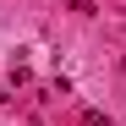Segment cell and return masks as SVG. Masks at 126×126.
Returning <instances> with one entry per match:
<instances>
[{"label": "cell", "instance_id": "1", "mask_svg": "<svg viewBox=\"0 0 126 126\" xmlns=\"http://www.w3.org/2000/svg\"><path fill=\"white\" fill-rule=\"evenodd\" d=\"M0 104H6V88H0Z\"/></svg>", "mask_w": 126, "mask_h": 126}]
</instances>
